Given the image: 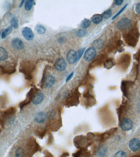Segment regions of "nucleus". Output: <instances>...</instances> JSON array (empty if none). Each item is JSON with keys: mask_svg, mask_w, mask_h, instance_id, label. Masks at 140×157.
Listing matches in <instances>:
<instances>
[{"mask_svg": "<svg viewBox=\"0 0 140 157\" xmlns=\"http://www.w3.org/2000/svg\"><path fill=\"white\" fill-rule=\"evenodd\" d=\"M123 42L121 40H119L118 42V49L119 52H122L124 51V48L122 45H123Z\"/></svg>", "mask_w": 140, "mask_h": 157, "instance_id": "32", "label": "nucleus"}, {"mask_svg": "<svg viewBox=\"0 0 140 157\" xmlns=\"http://www.w3.org/2000/svg\"><path fill=\"white\" fill-rule=\"evenodd\" d=\"M131 21L129 18L125 17L121 19L117 23L118 28L122 31H125L130 28Z\"/></svg>", "mask_w": 140, "mask_h": 157, "instance_id": "3", "label": "nucleus"}, {"mask_svg": "<svg viewBox=\"0 0 140 157\" xmlns=\"http://www.w3.org/2000/svg\"><path fill=\"white\" fill-rule=\"evenodd\" d=\"M25 1H22V2H21V3H20V6H19V7H21L22 6V5H23V4H24V2Z\"/></svg>", "mask_w": 140, "mask_h": 157, "instance_id": "40", "label": "nucleus"}, {"mask_svg": "<svg viewBox=\"0 0 140 157\" xmlns=\"http://www.w3.org/2000/svg\"><path fill=\"white\" fill-rule=\"evenodd\" d=\"M131 61V57L129 54H124L121 56L118 61V64L123 69H127Z\"/></svg>", "mask_w": 140, "mask_h": 157, "instance_id": "5", "label": "nucleus"}, {"mask_svg": "<svg viewBox=\"0 0 140 157\" xmlns=\"http://www.w3.org/2000/svg\"><path fill=\"white\" fill-rule=\"evenodd\" d=\"M77 36L78 37H83L87 34V32L84 30L79 29L76 32Z\"/></svg>", "mask_w": 140, "mask_h": 157, "instance_id": "29", "label": "nucleus"}, {"mask_svg": "<svg viewBox=\"0 0 140 157\" xmlns=\"http://www.w3.org/2000/svg\"><path fill=\"white\" fill-rule=\"evenodd\" d=\"M55 67L59 71H63L67 67V63L65 59L59 58L56 60L55 64Z\"/></svg>", "mask_w": 140, "mask_h": 157, "instance_id": "9", "label": "nucleus"}, {"mask_svg": "<svg viewBox=\"0 0 140 157\" xmlns=\"http://www.w3.org/2000/svg\"><path fill=\"white\" fill-rule=\"evenodd\" d=\"M4 125V119H3L0 116V125L1 127H3Z\"/></svg>", "mask_w": 140, "mask_h": 157, "instance_id": "37", "label": "nucleus"}, {"mask_svg": "<svg viewBox=\"0 0 140 157\" xmlns=\"http://www.w3.org/2000/svg\"><path fill=\"white\" fill-rule=\"evenodd\" d=\"M84 50H85V48H84L81 49L79 50L77 52V60H78L79 59L81 58V56L83 54V52H84Z\"/></svg>", "mask_w": 140, "mask_h": 157, "instance_id": "33", "label": "nucleus"}, {"mask_svg": "<svg viewBox=\"0 0 140 157\" xmlns=\"http://www.w3.org/2000/svg\"><path fill=\"white\" fill-rule=\"evenodd\" d=\"M22 34L25 39L28 41H31L34 37V34L31 29L25 27L22 30Z\"/></svg>", "mask_w": 140, "mask_h": 157, "instance_id": "11", "label": "nucleus"}, {"mask_svg": "<svg viewBox=\"0 0 140 157\" xmlns=\"http://www.w3.org/2000/svg\"><path fill=\"white\" fill-rule=\"evenodd\" d=\"M0 68L4 73L11 74L16 71V69L14 66L9 65H0Z\"/></svg>", "mask_w": 140, "mask_h": 157, "instance_id": "14", "label": "nucleus"}, {"mask_svg": "<svg viewBox=\"0 0 140 157\" xmlns=\"http://www.w3.org/2000/svg\"><path fill=\"white\" fill-rule=\"evenodd\" d=\"M73 72H72L71 74H70L69 75V76H68L67 78V80H66V82H67L68 81H69L70 79L72 77L73 75Z\"/></svg>", "mask_w": 140, "mask_h": 157, "instance_id": "38", "label": "nucleus"}, {"mask_svg": "<svg viewBox=\"0 0 140 157\" xmlns=\"http://www.w3.org/2000/svg\"><path fill=\"white\" fill-rule=\"evenodd\" d=\"M33 70L32 65L28 61H23L20 65V71L24 74L26 79L31 78V72Z\"/></svg>", "mask_w": 140, "mask_h": 157, "instance_id": "2", "label": "nucleus"}, {"mask_svg": "<svg viewBox=\"0 0 140 157\" xmlns=\"http://www.w3.org/2000/svg\"><path fill=\"white\" fill-rule=\"evenodd\" d=\"M96 53L97 52L95 48L94 47L89 48L84 53V59L87 62H90L94 59Z\"/></svg>", "mask_w": 140, "mask_h": 157, "instance_id": "8", "label": "nucleus"}, {"mask_svg": "<svg viewBox=\"0 0 140 157\" xmlns=\"http://www.w3.org/2000/svg\"><path fill=\"white\" fill-rule=\"evenodd\" d=\"M11 27L17 29L18 28V21L17 17H13L11 19Z\"/></svg>", "mask_w": 140, "mask_h": 157, "instance_id": "28", "label": "nucleus"}, {"mask_svg": "<svg viewBox=\"0 0 140 157\" xmlns=\"http://www.w3.org/2000/svg\"><path fill=\"white\" fill-rule=\"evenodd\" d=\"M8 58L7 52L4 48L0 47V61H3Z\"/></svg>", "mask_w": 140, "mask_h": 157, "instance_id": "18", "label": "nucleus"}, {"mask_svg": "<svg viewBox=\"0 0 140 157\" xmlns=\"http://www.w3.org/2000/svg\"><path fill=\"white\" fill-rule=\"evenodd\" d=\"M12 28L11 26H9L7 28L4 30L1 34V37L3 39H5L6 37H7L8 35H9L12 32Z\"/></svg>", "mask_w": 140, "mask_h": 157, "instance_id": "20", "label": "nucleus"}, {"mask_svg": "<svg viewBox=\"0 0 140 157\" xmlns=\"http://www.w3.org/2000/svg\"><path fill=\"white\" fill-rule=\"evenodd\" d=\"M114 157H127V155L125 152L120 150L115 154Z\"/></svg>", "mask_w": 140, "mask_h": 157, "instance_id": "31", "label": "nucleus"}, {"mask_svg": "<svg viewBox=\"0 0 140 157\" xmlns=\"http://www.w3.org/2000/svg\"><path fill=\"white\" fill-rule=\"evenodd\" d=\"M11 46L15 49L22 50L24 48V42L19 38H14L12 39L11 42Z\"/></svg>", "mask_w": 140, "mask_h": 157, "instance_id": "10", "label": "nucleus"}, {"mask_svg": "<svg viewBox=\"0 0 140 157\" xmlns=\"http://www.w3.org/2000/svg\"><path fill=\"white\" fill-rule=\"evenodd\" d=\"M1 132V128H0V132Z\"/></svg>", "mask_w": 140, "mask_h": 157, "instance_id": "41", "label": "nucleus"}, {"mask_svg": "<svg viewBox=\"0 0 140 157\" xmlns=\"http://www.w3.org/2000/svg\"><path fill=\"white\" fill-rule=\"evenodd\" d=\"M7 103V98L4 96L0 95V108H5Z\"/></svg>", "mask_w": 140, "mask_h": 157, "instance_id": "23", "label": "nucleus"}, {"mask_svg": "<svg viewBox=\"0 0 140 157\" xmlns=\"http://www.w3.org/2000/svg\"><path fill=\"white\" fill-rule=\"evenodd\" d=\"M135 10H136V12L138 14H140V3L137 4V5L136 6V7H135Z\"/></svg>", "mask_w": 140, "mask_h": 157, "instance_id": "35", "label": "nucleus"}, {"mask_svg": "<svg viewBox=\"0 0 140 157\" xmlns=\"http://www.w3.org/2000/svg\"><path fill=\"white\" fill-rule=\"evenodd\" d=\"M139 33L137 30L133 29L124 36L125 42L129 46L135 47L137 44Z\"/></svg>", "mask_w": 140, "mask_h": 157, "instance_id": "1", "label": "nucleus"}, {"mask_svg": "<svg viewBox=\"0 0 140 157\" xmlns=\"http://www.w3.org/2000/svg\"><path fill=\"white\" fill-rule=\"evenodd\" d=\"M67 59L70 64H73L77 61V55L75 51L70 50L67 55Z\"/></svg>", "mask_w": 140, "mask_h": 157, "instance_id": "13", "label": "nucleus"}, {"mask_svg": "<svg viewBox=\"0 0 140 157\" xmlns=\"http://www.w3.org/2000/svg\"><path fill=\"white\" fill-rule=\"evenodd\" d=\"M1 32H0V36H1Z\"/></svg>", "mask_w": 140, "mask_h": 157, "instance_id": "42", "label": "nucleus"}, {"mask_svg": "<svg viewBox=\"0 0 140 157\" xmlns=\"http://www.w3.org/2000/svg\"><path fill=\"white\" fill-rule=\"evenodd\" d=\"M35 30L38 34H44L46 31V29L44 26L38 24L35 26Z\"/></svg>", "mask_w": 140, "mask_h": 157, "instance_id": "22", "label": "nucleus"}, {"mask_svg": "<svg viewBox=\"0 0 140 157\" xmlns=\"http://www.w3.org/2000/svg\"><path fill=\"white\" fill-rule=\"evenodd\" d=\"M134 126L133 121L129 118H125L122 120L120 128L124 132H128L132 130Z\"/></svg>", "mask_w": 140, "mask_h": 157, "instance_id": "4", "label": "nucleus"}, {"mask_svg": "<svg viewBox=\"0 0 140 157\" xmlns=\"http://www.w3.org/2000/svg\"><path fill=\"white\" fill-rule=\"evenodd\" d=\"M127 6V5H126L124 7H123V8L122 9H120V11H119L118 12L117 14H116V15H115L114 17H113V18H112V19H115V18H116V17H117L118 16V15L120 14V13H121L122 12V11H123V10H124L126 8Z\"/></svg>", "mask_w": 140, "mask_h": 157, "instance_id": "34", "label": "nucleus"}, {"mask_svg": "<svg viewBox=\"0 0 140 157\" xmlns=\"http://www.w3.org/2000/svg\"><path fill=\"white\" fill-rule=\"evenodd\" d=\"M55 82V77L52 75H48L45 77L44 80V86L46 88H50L53 87Z\"/></svg>", "mask_w": 140, "mask_h": 157, "instance_id": "12", "label": "nucleus"}, {"mask_svg": "<svg viewBox=\"0 0 140 157\" xmlns=\"http://www.w3.org/2000/svg\"><path fill=\"white\" fill-rule=\"evenodd\" d=\"M103 20V17L102 15H99V14H97L93 16L92 19V21L93 23L96 24L99 23L101 22Z\"/></svg>", "mask_w": 140, "mask_h": 157, "instance_id": "19", "label": "nucleus"}, {"mask_svg": "<svg viewBox=\"0 0 140 157\" xmlns=\"http://www.w3.org/2000/svg\"><path fill=\"white\" fill-rule=\"evenodd\" d=\"M123 2V1L122 0H117L115 1V4L116 5H120Z\"/></svg>", "mask_w": 140, "mask_h": 157, "instance_id": "36", "label": "nucleus"}, {"mask_svg": "<svg viewBox=\"0 0 140 157\" xmlns=\"http://www.w3.org/2000/svg\"><path fill=\"white\" fill-rule=\"evenodd\" d=\"M93 47L94 48L100 49L102 47L103 45V42L100 39L96 40L94 42L93 44Z\"/></svg>", "mask_w": 140, "mask_h": 157, "instance_id": "24", "label": "nucleus"}, {"mask_svg": "<svg viewBox=\"0 0 140 157\" xmlns=\"http://www.w3.org/2000/svg\"><path fill=\"white\" fill-rule=\"evenodd\" d=\"M91 24V21L90 20L85 19L81 23L80 26L83 29H87L90 26Z\"/></svg>", "mask_w": 140, "mask_h": 157, "instance_id": "25", "label": "nucleus"}, {"mask_svg": "<svg viewBox=\"0 0 140 157\" xmlns=\"http://www.w3.org/2000/svg\"><path fill=\"white\" fill-rule=\"evenodd\" d=\"M129 147L133 152H136L140 149V140L137 138H132L129 141Z\"/></svg>", "mask_w": 140, "mask_h": 157, "instance_id": "6", "label": "nucleus"}, {"mask_svg": "<svg viewBox=\"0 0 140 157\" xmlns=\"http://www.w3.org/2000/svg\"><path fill=\"white\" fill-rule=\"evenodd\" d=\"M46 114L44 112H39L37 113L34 117V120L36 123H44L46 119Z\"/></svg>", "mask_w": 140, "mask_h": 157, "instance_id": "15", "label": "nucleus"}, {"mask_svg": "<svg viewBox=\"0 0 140 157\" xmlns=\"http://www.w3.org/2000/svg\"><path fill=\"white\" fill-rule=\"evenodd\" d=\"M34 4V1L32 0H28L25 3V9L26 11H30L33 7Z\"/></svg>", "mask_w": 140, "mask_h": 157, "instance_id": "21", "label": "nucleus"}, {"mask_svg": "<svg viewBox=\"0 0 140 157\" xmlns=\"http://www.w3.org/2000/svg\"><path fill=\"white\" fill-rule=\"evenodd\" d=\"M25 155V152L24 149L22 148H19L16 152V157H24Z\"/></svg>", "mask_w": 140, "mask_h": 157, "instance_id": "27", "label": "nucleus"}, {"mask_svg": "<svg viewBox=\"0 0 140 157\" xmlns=\"http://www.w3.org/2000/svg\"><path fill=\"white\" fill-rule=\"evenodd\" d=\"M17 111V110L14 107H9L8 109L3 111L1 113V117L3 119H8L14 115Z\"/></svg>", "mask_w": 140, "mask_h": 157, "instance_id": "7", "label": "nucleus"}, {"mask_svg": "<svg viewBox=\"0 0 140 157\" xmlns=\"http://www.w3.org/2000/svg\"><path fill=\"white\" fill-rule=\"evenodd\" d=\"M114 62H113V60L111 59H109L106 60L104 64V67L107 69L111 68L114 66Z\"/></svg>", "mask_w": 140, "mask_h": 157, "instance_id": "26", "label": "nucleus"}, {"mask_svg": "<svg viewBox=\"0 0 140 157\" xmlns=\"http://www.w3.org/2000/svg\"><path fill=\"white\" fill-rule=\"evenodd\" d=\"M112 15V11L111 9H108L104 11L102 15V17L104 19H109Z\"/></svg>", "mask_w": 140, "mask_h": 157, "instance_id": "30", "label": "nucleus"}, {"mask_svg": "<svg viewBox=\"0 0 140 157\" xmlns=\"http://www.w3.org/2000/svg\"><path fill=\"white\" fill-rule=\"evenodd\" d=\"M107 151V147L104 145H101L100 146L98 150V156L99 157H104L106 155Z\"/></svg>", "mask_w": 140, "mask_h": 157, "instance_id": "17", "label": "nucleus"}, {"mask_svg": "<svg viewBox=\"0 0 140 157\" xmlns=\"http://www.w3.org/2000/svg\"><path fill=\"white\" fill-rule=\"evenodd\" d=\"M44 94L42 92H39L34 96L32 99V102L34 105H39L40 103H42L44 100Z\"/></svg>", "mask_w": 140, "mask_h": 157, "instance_id": "16", "label": "nucleus"}, {"mask_svg": "<svg viewBox=\"0 0 140 157\" xmlns=\"http://www.w3.org/2000/svg\"><path fill=\"white\" fill-rule=\"evenodd\" d=\"M58 41H59V43H63L64 42V38H63V37H60V38H59Z\"/></svg>", "mask_w": 140, "mask_h": 157, "instance_id": "39", "label": "nucleus"}]
</instances>
